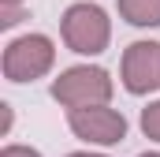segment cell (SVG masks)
I'll list each match as a JSON object with an SVG mask.
<instances>
[{"label": "cell", "instance_id": "obj_11", "mask_svg": "<svg viewBox=\"0 0 160 157\" xmlns=\"http://www.w3.org/2000/svg\"><path fill=\"white\" fill-rule=\"evenodd\" d=\"M138 157H160V150H149V154H138Z\"/></svg>", "mask_w": 160, "mask_h": 157}, {"label": "cell", "instance_id": "obj_1", "mask_svg": "<svg viewBox=\"0 0 160 157\" xmlns=\"http://www.w3.org/2000/svg\"><path fill=\"white\" fill-rule=\"evenodd\" d=\"M60 38L78 56H101L112 41V19L101 4L78 0L60 15Z\"/></svg>", "mask_w": 160, "mask_h": 157}, {"label": "cell", "instance_id": "obj_10", "mask_svg": "<svg viewBox=\"0 0 160 157\" xmlns=\"http://www.w3.org/2000/svg\"><path fill=\"white\" fill-rule=\"evenodd\" d=\"M0 4H8V8H22L26 0H0Z\"/></svg>", "mask_w": 160, "mask_h": 157}, {"label": "cell", "instance_id": "obj_2", "mask_svg": "<svg viewBox=\"0 0 160 157\" xmlns=\"http://www.w3.org/2000/svg\"><path fill=\"white\" fill-rule=\"evenodd\" d=\"M52 101H60L63 109H86V105H108L116 94V82L104 68L97 64H75L67 71L52 78Z\"/></svg>", "mask_w": 160, "mask_h": 157}, {"label": "cell", "instance_id": "obj_7", "mask_svg": "<svg viewBox=\"0 0 160 157\" xmlns=\"http://www.w3.org/2000/svg\"><path fill=\"white\" fill-rule=\"evenodd\" d=\"M142 131H145V138L160 142V97L142 109Z\"/></svg>", "mask_w": 160, "mask_h": 157}, {"label": "cell", "instance_id": "obj_6", "mask_svg": "<svg viewBox=\"0 0 160 157\" xmlns=\"http://www.w3.org/2000/svg\"><path fill=\"white\" fill-rule=\"evenodd\" d=\"M119 8V19L138 26V30H149V26H160V0H116Z\"/></svg>", "mask_w": 160, "mask_h": 157}, {"label": "cell", "instance_id": "obj_4", "mask_svg": "<svg viewBox=\"0 0 160 157\" xmlns=\"http://www.w3.org/2000/svg\"><path fill=\"white\" fill-rule=\"evenodd\" d=\"M67 127L86 146H119L127 138V116L112 105H86V109H67Z\"/></svg>", "mask_w": 160, "mask_h": 157}, {"label": "cell", "instance_id": "obj_3", "mask_svg": "<svg viewBox=\"0 0 160 157\" xmlns=\"http://www.w3.org/2000/svg\"><path fill=\"white\" fill-rule=\"evenodd\" d=\"M56 64V45L48 34H22L4 45V78L8 82H38Z\"/></svg>", "mask_w": 160, "mask_h": 157}, {"label": "cell", "instance_id": "obj_5", "mask_svg": "<svg viewBox=\"0 0 160 157\" xmlns=\"http://www.w3.org/2000/svg\"><path fill=\"white\" fill-rule=\"evenodd\" d=\"M119 82L130 97H149L160 90V41H130L119 60Z\"/></svg>", "mask_w": 160, "mask_h": 157}, {"label": "cell", "instance_id": "obj_9", "mask_svg": "<svg viewBox=\"0 0 160 157\" xmlns=\"http://www.w3.org/2000/svg\"><path fill=\"white\" fill-rule=\"evenodd\" d=\"M67 157H108V154H89V150H78V154H67Z\"/></svg>", "mask_w": 160, "mask_h": 157}, {"label": "cell", "instance_id": "obj_8", "mask_svg": "<svg viewBox=\"0 0 160 157\" xmlns=\"http://www.w3.org/2000/svg\"><path fill=\"white\" fill-rule=\"evenodd\" d=\"M0 157H41L34 146H19V142H8L4 150H0Z\"/></svg>", "mask_w": 160, "mask_h": 157}]
</instances>
